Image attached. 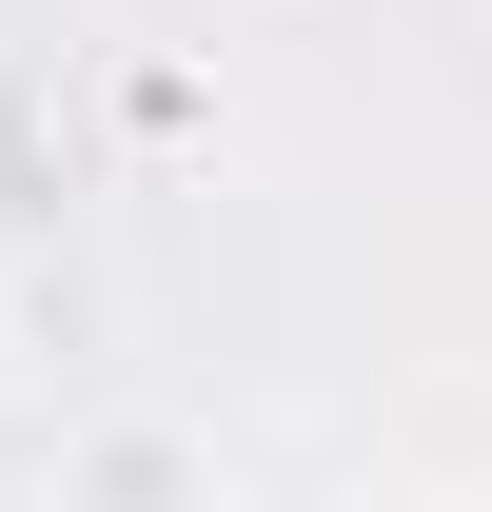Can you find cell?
<instances>
[{
	"instance_id": "cell-2",
	"label": "cell",
	"mask_w": 492,
	"mask_h": 512,
	"mask_svg": "<svg viewBox=\"0 0 492 512\" xmlns=\"http://www.w3.org/2000/svg\"><path fill=\"white\" fill-rule=\"evenodd\" d=\"M414 512H453V493H414Z\"/></svg>"
},
{
	"instance_id": "cell-1",
	"label": "cell",
	"mask_w": 492,
	"mask_h": 512,
	"mask_svg": "<svg viewBox=\"0 0 492 512\" xmlns=\"http://www.w3.org/2000/svg\"><path fill=\"white\" fill-rule=\"evenodd\" d=\"M60 512H217V434L119 394V414H79L60 434Z\"/></svg>"
}]
</instances>
